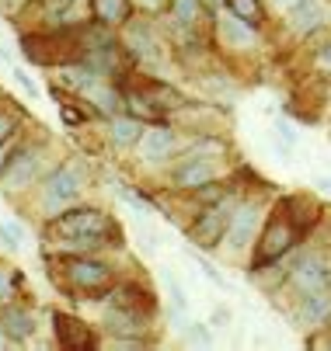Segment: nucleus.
<instances>
[{"mask_svg":"<svg viewBox=\"0 0 331 351\" xmlns=\"http://www.w3.org/2000/svg\"><path fill=\"white\" fill-rule=\"evenodd\" d=\"M297 237H300V226H297V219L290 216V198H286V202L272 213V219H269V226H265V233H262L258 254H255V268H262V265H269V261H279L286 250H293Z\"/></svg>","mask_w":331,"mask_h":351,"instance_id":"obj_1","label":"nucleus"},{"mask_svg":"<svg viewBox=\"0 0 331 351\" xmlns=\"http://www.w3.org/2000/svg\"><path fill=\"white\" fill-rule=\"evenodd\" d=\"M42 160H45V146H42V143L14 146V154H11L4 174H0V188H4V191H21V188H28V184L38 178Z\"/></svg>","mask_w":331,"mask_h":351,"instance_id":"obj_2","label":"nucleus"},{"mask_svg":"<svg viewBox=\"0 0 331 351\" xmlns=\"http://www.w3.org/2000/svg\"><path fill=\"white\" fill-rule=\"evenodd\" d=\"M49 230L60 240H73V237H115V226L105 213L98 209H70L63 216H56L49 223Z\"/></svg>","mask_w":331,"mask_h":351,"instance_id":"obj_3","label":"nucleus"},{"mask_svg":"<svg viewBox=\"0 0 331 351\" xmlns=\"http://www.w3.org/2000/svg\"><path fill=\"white\" fill-rule=\"evenodd\" d=\"M230 213H233V202H216V206H206L203 216H196V223L188 226V240L203 250H216V243L227 237V226H230Z\"/></svg>","mask_w":331,"mask_h":351,"instance_id":"obj_4","label":"nucleus"},{"mask_svg":"<svg viewBox=\"0 0 331 351\" xmlns=\"http://www.w3.org/2000/svg\"><path fill=\"white\" fill-rule=\"evenodd\" d=\"M84 181H87V174H84V167L77 160L56 167L49 178H45V209H60V206L77 202V195L84 191Z\"/></svg>","mask_w":331,"mask_h":351,"instance_id":"obj_5","label":"nucleus"},{"mask_svg":"<svg viewBox=\"0 0 331 351\" xmlns=\"http://www.w3.org/2000/svg\"><path fill=\"white\" fill-rule=\"evenodd\" d=\"M262 219H265V202H258V198H248V202L233 206L230 226H227V237H223L227 247H230V250H244V247L255 240Z\"/></svg>","mask_w":331,"mask_h":351,"instance_id":"obj_6","label":"nucleus"},{"mask_svg":"<svg viewBox=\"0 0 331 351\" xmlns=\"http://www.w3.org/2000/svg\"><path fill=\"white\" fill-rule=\"evenodd\" d=\"M290 282L300 295H314V292H328L331 285V265L317 254H300L293 271H290Z\"/></svg>","mask_w":331,"mask_h":351,"instance_id":"obj_7","label":"nucleus"},{"mask_svg":"<svg viewBox=\"0 0 331 351\" xmlns=\"http://www.w3.org/2000/svg\"><path fill=\"white\" fill-rule=\"evenodd\" d=\"M126 49L133 60H144V63H154L161 56V42H157V32L147 18H133L126 25Z\"/></svg>","mask_w":331,"mask_h":351,"instance_id":"obj_8","label":"nucleus"},{"mask_svg":"<svg viewBox=\"0 0 331 351\" xmlns=\"http://www.w3.org/2000/svg\"><path fill=\"white\" fill-rule=\"evenodd\" d=\"M67 278L73 289H84V292H94L112 282V268L102 265V261H91V258H70L67 261Z\"/></svg>","mask_w":331,"mask_h":351,"instance_id":"obj_9","label":"nucleus"},{"mask_svg":"<svg viewBox=\"0 0 331 351\" xmlns=\"http://www.w3.org/2000/svg\"><path fill=\"white\" fill-rule=\"evenodd\" d=\"M290 25H293V32H300V35H310V32L324 28V25H328L324 0H293V4H290Z\"/></svg>","mask_w":331,"mask_h":351,"instance_id":"obj_10","label":"nucleus"},{"mask_svg":"<svg viewBox=\"0 0 331 351\" xmlns=\"http://www.w3.org/2000/svg\"><path fill=\"white\" fill-rule=\"evenodd\" d=\"M174 146H178V139H174V132L168 129V125H154V129H147L144 136H139V143H136V149H139V157L144 160H168L171 154H174Z\"/></svg>","mask_w":331,"mask_h":351,"instance_id":"obj_11","label":"nucleus"},{"mask_svg":"<svg viewBox=\"0 0 331 351\" xmlns=\"http://www.w3.org/2000/svg\"><path fill=\"white\" fill-rule=\"evenodd\" d=\"M209 181H216V164L213 160H203V157H185V164L174 171V184L178 188H203V184H209Z\"/></svg>","mask_w":331,"mask_h":351,"instance_id":"obj_12","label":"nucleus"},{"mask_svg":"<svg viewBox=\"0 0 331 351\" xmlns=\"http://www.w3.org/2000/svg\"><path fill=\"white\" fill-rule=\"evenodd\" d=\"M109 306H122V310H133L139 317H150L154 313V295L144 292V289H133V285H119L109 292Z\"/></svg>","mask_w":331,"mask_h":351,"instance_id":"obj_13","label":"nucleus"},{"mask_svg":"<svg viewBox=\"0 0 331 351\" xmlns=\"http://www.w3.org/2000/svg\"><path fill=\"white\" fill-rule=\"evenodd\" d=\"M53 320H56V337H60L63 348H70V351L73 348H94V337H91V330L80 320H73L67 313H56Z\"/></svg>","mask_w":331,"mask_h":351,"instance_id":"obj_14","label":"nucleus"},{"mask_svg":"<svg viewBox=\"0 0 331 351\" xmlns=\"http://www.w3.org/2000/svg\"><path fill=\"white\" fill-rule=\"evenodd\" d=\"M147 320L150 317H139V313H133V310H122V306H109L105 310V317H102V327L105 330H112V334H139L147 327Z\"/></svg>","mask_w":331,"mask_h":351,"instance_id":"obj_15","label":"nucleus"},{"mask_svg":"<svg viewBox=\"0 0 331 351\" xmlns=\"http://www.w3.org/2000/svg\"><path fill=\"white\" fill-rule=\"evenodd\" d=\"M328 317H331V295H328V292L304 295V303H300V310H297V324H304V327H321V324H328Z\"/></svg>","mask_w":331,"mask_h":351,"instance_id":"obj_16","label":"nucleus"},{"mask_svg":"<svg viewBox=\"0 0 331 351\" xmlns=\"http://www.w3.org/2000/svg\"><path fill=\"white\" fill-rule=\"evenodd\" d=\"M0 327H4V334H8L11 341H25V337L35 330V320H32L28 310L8 303V306H0Z\"/></svg>","mask_w":331,"mask_h":351,"instance_id":"obj_17","label":"nucleus"},{"mask_svg":"<svg viewBox=\"0 0 331 351\" xmlns=\"http://www.w3.org/2000/svg\"><path fill=\"white\" fill-rule=\"evenodd\" d=\"M171 25L188 35V38H196V25H199V0H171Z\"/></svg>","mask_w":331,"mask_h":351,"instance_id":"obj_18","label":"nucleus"},{"mask_svg":"<svg viewBox=\"0 0 331 351\" xmlns=\"http://www.w3.org/2000/svg\"><path fill=\"white\" fill-rule=\"evenodd\" d=\"M144 97H147V101H150L157 112H171V108H181V105H185V97H181L174 87H168V84H154V87H147Z\"/></svg>","mask_w":331,"mask_h":351,"instance_id":"obj_19","label":"nucleus"},{"mask_svg":"<svg viewBox=\"0 0 331 351\" xmlns=\"http://www.w3.org/2000/svg\"><path fill=\"white\" fill-rule=\"evenodd\" d=\"M139 136H144V125H139V119H133V115L126 119V115H122V119L112 122V143H115V146H136Z\"/></svg>","mask_w":331,"mask_h":351,"instance_id":"obj_20","label":"nucleus"},{"mask_svg":"<svg viewBox=\"0 0 331 351\" xmlns=\"http://www.w3.org/2000/svg\"><path fill=\"white\" fill-rule=\"evenodd\" d=\"M21 108L14 105V101H8V97H0V146H4L14 132H18V125H21Z\"/></svg>","mask_w":331,"mask_h":351,"instance_id":"obj_21","label":"nucleus"},{"mask_svg":"<svg viewBox=\"0 0 331 351\" xmlns=\"http://www.w3.org/2000/svg\"><path fill=\"white\" fill-rule=\"evenodd\" d=\"M94 14L102 25H119L129 14V0H94Z\"/></svg>","mask_w":331,"mask_h":351,"instance_id":"obj_22","label":"nucleus"},{"mask_svg":"<svg viewBox=\"0 0 331 351\" xmlns=\"http://www.w3.org/2000/svg\"><path fill=\"white\" fill-rule=\"evenodd\" d=\"M223 35L238 45V49H244V45H251L255 42V28L244 21V18H238V14H230L227 21H223Z\"/></svg>","mask_w":331,"mask_h":351,"instance_id":"obj_23","label":"nucleus"},{"mask_svg":"<svg viewBox=\"0 0 331 351\" xmlns=\"http://www.w3.org/2000/svg\"><path fill=\"white\" fill-rule=\"evenodd\" d=\"M87 94L94 97V101H98V112H105V115H115V112L122 108V97H119L112 87H98V84H94Z\"/></svg>","mask_w":331,"mask_h":351,"instance_id":"obj_24","label":"nucleus"},{"mask_svg":"<svg viewBox=\"0 0 331 351\" xmlns=\"http://www.w3.org/2000/svg\"><path fill=\"white\" fill-rule=\"evenodd\" d=\"M227 8H230V14L244 18L248 25H258V21H262V8H258V0H227Z\"/></svg>","mask_w":331,"mask_h":351,"instance_id":"obj_25","label":"nucleus"},{"mask_svg":"<svg viewBox=\"0 0 331 351\" xmlns=\"http://www.w3.org/2000/svg\"><path fill=\"white\" fill-rule=\"evenodd\" d=\"M14 285H18V271L8 268V265H0V306H8L14 299Z\"/></svg>","mask_w":331,"mask_h":351,"instance_id":"obj_26","label":"nucleus"},{"mask_svg":"<svg viewBox=\"0 0 331 351\" xmlns=\"http://www.w3.org/2000/svg\"><path fill=\"white\" fill-rule=\"evenodd\" d=\"M164 282H168V289H171V299H174V306L181 310V306H185V295H181V285H178V282H174V278L168 275V271H164Z\"/></svg>","mask_w":331,"mask_h":351,"instance_id":"obj_27","label":"nucleus"},{"mask_svg":"<svg viewBox=\"0 0 331 351\" xmlns=\"http://www.w3.org/2000/svg\"><path fill=\"white\" fill-rule=\"evenodd\" d=\"M0 243H4L8 250H18V247H21V240L11 233V226H0Z\"/></svg>","mask_w":331,"mask_h":351,"instance_id":"obj_28","label":"nucleus"},{"mask_svg":"<svg viewBox=\"0 0 331 351\" xmlns=\"http://www.w3.org/2000/svg\"><path fill=\"white\" fill-rule=\"evenodd\" d=\"M275 132L282 136V143H286V146H293V143H297V132L290 129V122H275Z\"/></svg>","mask_w":331,"mask_h":351,"instance_id":"obj_29","label":"nucleus"},{"mask_svg":"<svg viewBox=\"0 0 331 351\" xmlns=\"http://www.w3.org/2000/svg\"><path fill=\"white\" fill-rule=\"evenodd\" d=\"M14 80H18V84L25 87V94H28V97H35V94H38V87H35V84L28 80V73H21V70H14Z\"/></svg>","mask_w":331,"mask_h":351,"instance_id":"obj_30","label":"nucleus"},{"mask_svg":"<svg viewBox=\"0 0 331 351\" xmlns=\"http://www.w3.org/2000/svg\"><path fill=\"white\" fill-rule=\"evenodd\" d=\"M188 327H192V330H188V334H192V341H199V344H209V330H206L203 324H188Z\"/></svg>","mask_w":331,"mask_h":351,"instance_id":"obj_31","label":"nucleus"},{"mask_svg":"<svg viewBox=\"0 0 331 351\" xmlns=\"http://www.w3.org/2000/svg\"><path fill=\"white\" fill-rule=\"evenodd\" d=\"M317 63H321L324 70H331V45H324V49H321V56H317Z\"/></svg>","mask_w":331,"mask_h":351,"instance_id":"obj_32","label":"nucleus"},{"mask_svg":"<svg viewBox=\"0 0 331 351\" xmlns=\"http://www.w3.org/2000/svg\"><path fill=\"white\" fill-rule=\"evenodd\" d=\"M77 0H53V11H67V8H73Z\"/></svg>","mask_w":331,"mask_h":351,"instance_id":"obj_33","label":"nucleus"},{"mask_svg":"<svg viewBox=\"0 0 331 351\" xmlns=\"http://www.w3.org/2000/svg\"><path fill=\"white\" fill-rule=\"evenodd\" d=\"M139 4H144V8H161L164 0H139Z\"/></svg>","mask_w":331,"mask_h":351,"instance_id":"obj_34","label":"nucleus"},{"mask_svg":"<svg viewBox=\"0 0 331 351\" xmlns=\"http://www.w3.org/2000/svg\"><path fill=\"white\" fill-rule=\"evenodd\" d=\"M8 341H11V337H8V334H4V327H0V348H4V344H8Z\"/></svg>","mask_w":331,"mask_h":351,"instance_id":"obj_35","label":"nucleus"},{"mask_svg":"<svg viewBox=\"0 0 331 351\" xmlns=\"http://www.w3.org/2000/svg\"><path fill=\"white\" fill-rule=\"evenodd\" d=\"M206 4H209V8H213V11H216V8H220V4H223V0H206Z\"/></svg>","mask_w":331,"mask_h":351,"instance_id":"obj_36","label":"nucleus"},{"mask_svg":"<svg viewBox=\"0 0 331 351\" xmlns=\"http://www.w3.org/2000/svg\"><path fill=\"white\" fill-rule=\"evenodd\" d=\"M279 4H293V0H279Z\"/></svg>","mask_w":331,"mask_h":351,"instance_id":"obj_37","label":"nucleus"},{"mask_svg":"<svg viewBox=\"0 0 331 351\" xmlns=\"http://www.w3.org/2000/svg\"><path fill=\"white\" fill-rule=\"evenodd\" d=\"M0 4H14V0H0Z\"/></svg>","mask_w":331,"mask_h":351,"instance_id":"obj_38","label":"nucleus"}]
</instances>
